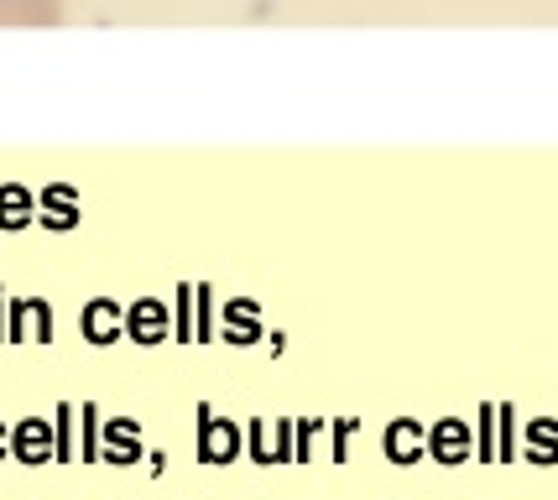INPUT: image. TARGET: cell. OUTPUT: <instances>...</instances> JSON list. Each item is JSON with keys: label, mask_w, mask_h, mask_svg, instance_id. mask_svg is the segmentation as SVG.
<instances>
[{"label": "cell", "mask_w": 558, "mask_h": 500, "mask_svg": "<svg viewBox=\"0 0 558 500\" xmlns=\"http://www.w3.org/2000/svg\"><path fill=\"white\" fill-rule=\"evenodd\" d=\"M0 26H63V0H0Z\"/></svg>", "instance_id": "obj_1"}]
</instances>
